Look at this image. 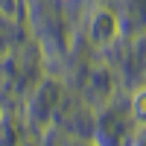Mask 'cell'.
Wrapping results in <instances>:
<instances>
[{
	"label": "cell",
	"mask_w": 146,
	"mask_h": 146,
	"mask_svg": "<svg viewBox=\"0 0 146 146\" xmlns=\"http://www.w3.org/2000/svg\"><path fill=\"white\" fill-rule=\"evenodd\" d=\"M117 29H120L117 27V18L108 9H96L94 12V18H91V41L94 44H100V47L111 44L117 38Z\"/></svg>",
	"instance_id": "cell-1"
},
{
	"label": "cell",
	"mask_w": 146,
	"mask_h": 146,
	"mask_svg": "<svg viewBox=\"0 0 146 146\" xmlns=\"http://www.w3.org/2000/svg\"><path fill=\"white\" fill-rule=\"evenodd\" d=\"M131 117L137 126H146V88H140L131 100Z\"/></svg>",
	"instance_id": "cell-2"
}]
</instances>
